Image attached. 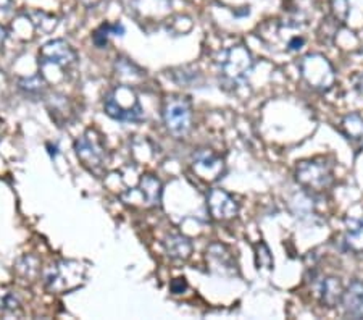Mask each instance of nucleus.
I'll list each match as a JSON object with an SVG mask.
<instances>
[{"instance_id": "1", "label": "nucleus", "mask_w": 363, "mask_h": 320, "mask_svg": "<svg viewBox=\"0 0 363 320\" xmlns=\"http://www.w3.org/2000/svg\"><path fill=\"white\" fill-rule=\"evenodd\" d=\"M104 110L110 118L118 121H140L144 118V109L130 86L115 87L105 96Z\"/></svg>"}, {"instance_id": "2", "label": "nucleus", "mask_w": 363, "mask_h": 320, "mask_svg": "<svg viewBox=\"0 0 363 320\" xmlns=\"http://www.w3.org/2000/svg\"><path fill=\"white\" fill-rule=\"evenodd\" d=\"M163 121L169 135L184 138L191 131L192 106L191 101L183 96H172L163 106Z\"/></svg>"}, {"instance_id": "3", "label": "nucleus", "mask_w": 363, "mask_h": 320, "mask_svg": "<svg viewBox=\"0 0 363 320\" xmlns=\"http://www.w3.org/2000/svg\"><path fill=\"white\" fill-rule=\"evenodd\" d=\"M296 177L303 188L321 193L333 184V168L326 160H303L297 165Z\"/></svg>"}, {"instance_id": "4", "label": "nucleus", "mask_w": 363, "mask_h": 320, "mask_svg": "<svg viewBox=\"0 0 363 320\" xmlns=\"http://www.w3.org/2000/svg\"><path fill=\"white\" fill-rule=\"evenodd\" d=\"M220 67L226 83L236 86L250 73L252 67H254V60H252V55L247 49L242 48V45H236V48H231L225 52L223 58L220 60Z\"/></svg>"}, {"instance_id": "5", "label": "nucleus", "mask_w": 363, "mask_h": 320, "mask_svg": "<svg viewBox=\"0 0 363 320\" xmlns=\"http://www.w3.org/2000/svg\"><path fill=\"white\" fill-rule=\"evenodd\" d=\"M301 72L303 79L313 87V89L325 91L335 83V72L330 62L321 55H310L303 58L301 63Z\"/></svg>"}, {"instance_id": "6", "label": "nucleus", "mask_w": 363, "mask_h": 320, "mask_svg": "<svg viewBox=\"0 0 363 320\" xmlns=\"http://www.w3.org/2000/svg\"><path fill=\"white\" fill-rule=\"evenodd\" d=\"M76 62L74 50L69 48L65 40H52L47 43L39 52V63L43 68L58 67L68 68Z\"/></svg>"}, {"instance_id": "7", "label": "nucleus", "mask_w": 363, "mask_h": 320, "mask_svg": "<svg viewBox=\"0 0 363 320\" xmlns=\"http://www.w3.org/2000/svg\"><path fill=\"white\" fill-rule=\"evenodd\" d=\"M192 168L202 180L216 182L225 172V162L213 150L201 149L192 157Z\"/></svg>"}, {"instance_id": "8", "label": "nucleus", "mask_w": 363, "mask_h": 320, "mask_svg": "<svg viewBox=\"0 0 363 320\" xmlns=\"http://www.w3.org/2000/svg\"><path fill=\"white\" fill-rule=\"evenodd\" d=\"M207 206L213 219L218 220H230L238 215V204L233 197L223 189H210L207 196Z\"/></svg>"}, {"instance_id": "9", "label": "nucleus", "mask_w": 363, "mask_h": 320, "mask_svg": "<svg viewBox=\"0 0 363 320\" xmlns=\"http://www.w3.org/2000/svg\"><path fill=\"white\" fill-rule=\"evenodd\" d=\"M344 314L352 319H363V282L355 280L342 294Z\"/></svg>"}, {"instance_id": "10", "label": "nucleus", "mask_w": 363, "mask_h": 320, "mask_svg": "<svg viewBox=\"0 0 363 320\" xmlns=\"http://www.w3.org/2000/svg\"><path fill=\"white\" fill-rule=\"evenodd\" d=\"M341 131L350 145L355 149V153H360L363 149V118L360 115L352 114L347 115L341 123Z\"/></svg>"}, {"instance_id": "11", "label": "nucleus", "mask_w": 363, "mask_h": 320, "mask_svg": "<svg viewBox=\"0 0 363 320\" xmlns=\"http://www.w3.org/2000/svg\"><path fill=\"white\" fill-rule=\"evenodd\" d=\"M74 148H76V154H78L79 159L84 162V165L94 167V168L102 165V160H104L102 150L99 149L96 144L91 143L86 136H81L78 141H76Z\"/></svg>"}, {"instance_id": "12", "label": "nucleus", "mask_w": 363, "mask_h": 320, "mask_svg": "<svg viewBox=\"0 0 363 320\" xmlns=\"http://www.w3.org/2000/svg\"><path fill=\"white\" fill-rule=\"evenodd\" d=\"M344 243L350 251L357 254L363 253V217L362 219H347V228H345Z\"/></svg>"}, {"instance_id": "13", "label": "nucleus", "mask_w": 363, "mask_h": 320, "mask_svg": "<svg viewBox=\"0 0 363 320\" xmlns=\"http://www.w3.org/2000/svg\"><path fill=\"white\" fill-rule=\"evenodd\" d=\"M342 285L337 278H326L323 282V288H321V301L325 302L328 307H335L339 301H342Z\"/></svg>"}, {"instance_id": "14", "label": "nucleus", "mask_w": 363, "mask_h": 320, "mask_svg": "<svg viewBox=\"0 0 363 320\" xmlns=\"http://www.w3.org/2000/svg\"><path fill=\"white\" fill-rule=\"evenodd\" d=\"M167 251L173 259L186 260L191 255L192 246L187 238L181 235H172L167 238Z\"/></svg>"}, {"instance_id": "15", "label": "nucleus", "mask_w": 363, "mask_h": 320, "mask_svg": "<svg viewBox=\"0 0 363 320\" xmlns=\"http://www.w3.org/2000/svg\"><path fill=\"white\" fill-rule=\"evenodd\" d=\"M140 188H143L144 201L149 204V206H155V204L160 202L162 196V183L160 180H157L152 175H145L140 182Z\"/></svg>"}, {"instance_id": "16", "label": "nucleus", "mask_w": 363, "mask_h": 320, "mask_svg": "<svg viewBox=\"0 0 363 320\" xmlns=\"http://www.w3.org/2000/svg\"><path fill=\"white\" fill-rule=\"evenodd\" d=\"M187 288V283H186V278H174L172 282V291L174 294H179L183 293V291Z\"/></svg>"}, {"instance_id": "17", "label": "nucleus", "mask_w": 363, "mask_h": 320, "mask_svg": "<svg viewBox=\"0 0 363 320\" xmlns=\"http://www.w3.org/2000/svg\"><path fill=\"white\" fill-rule=\"evenodd\" d=\"M11 9V0H0V10L9 11Z\"/></svg>"}, {"instance_id": "18", "label": "nucleus", "mask_w": 363, "mask_h": 320, "mask_svg": "<svg viewBox=\"0 0 363 320\" xmlns=\"http://www.w3.org/2000/svg\"><path fill=\"white\" fill-rule=\"evenodd\" d=\"M4 40H5V31L2 29V26H0V45L4 44Z\"/></svg>"}]
</instances>
